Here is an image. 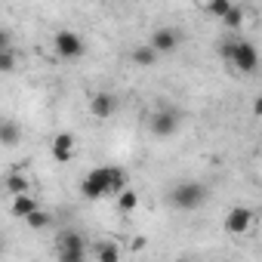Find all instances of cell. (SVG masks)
Listing matches in <instances>:
<instances>
[{
  "label": "cell",
  "mask_w": 262,
  "mask_h": 262,
  "mask_svg": "<svg viewBox=\"0 0 262 262\" xmlns=\"http://www.w3.org/2000/svg\"><path fill=\"white\" fill-rule=\"evenodd\" d=\"M253 210L250 207H231L228 213H225V219H222V228L228 231V234H247L250 231V225H253Z\"/></svg>",
  "instance_id": "cell-7"
},
{
  "label": "cell",
  "mask_w": 262,
  "mask_h": 262,
  "mask_svg": "<svg viewBox=\"0 0 262 262\" xmlns=\"http://www.w3.org/2000/svg\"><path fill=\"white\" fill-rule=\"evenodd\" d=\"M170 204L176 207V210H198V207H204L207 204V185L204 182H194V179H188V182H179V185H173V191H170Z\"/></svg>",
  "instance_id": "cell-2"
},
{
  "label": "cell",
  "mask_w": 262,
  "mask_h": 262,
  "mask_svg": "<svg viewBox=\"0 0 262 262\" xmlns=\"http://www.w3.org/2000/svg\"><path fill=\"white\" fill-rule=\"evenodd\" d=\"M13 216H19V219H28L31 213H37L40 207H37V201L31 198V194H22V198H13Z\"/></svg>",
  "instance_id": "cell-11"
},
{
  "label": "cell",
  "mask_w": 262,
  "mask_h": 262,
  "mask_svg": "<svg viewBox=\"0 0 262 262\" xmlns=\"http://www.w3.org/2000/svg\"><path fill=\"white\" fill-rule=\"evenodd\" d=\"M0 142H4L7 148H13V145L19 142V126H16L13 120H4V123H0Z\"/></svg>",
  "instance_id": "cell-15"
},
{
  "label": "cell",
  "mask_w": 262,
  "mask_h": 262,
  "mask_svg": "<svg viewBox=\"0 0 262 262\" xmlns=\"http://www.w3.org/2000/svg\"><path fill=\"white\" fill-rule=\"evenodd\" d=\"M96 259L99 262H120V247L114 241H102V244H96Z\"/></svg>",
  "instance_id": "cell-13"
},
{
  "label": "cell",
  "mask_w": 262,
  "mask_h": 262,
  "mask_svg": "<svg viewBox=\"0 0 262 262\" xmlns=\"http://www.w3.org/2000/svg\"><path fill=\"white\" fill-rule=\"evenodd\" d=\"M176 262H194V259H176Z\"/></svg>",
  "instance_id": "cell-25"
},
{
  "label": "cell",
  "mask_w": 262,
  "mask_h": 262,
  "mask_svg": "<svg viewBox=\"0 0 262 262\" xmlns=\"http://www.w3.org/2000/svg\"><path fill=\"white\" fill-rule=\"evenodd\" d=\"M56 256H59V262H86V250H62Z\"/></svg>",
  "instance_id": "cell-20"
},
{
  "label": "cell",
  "mask_w": 262,
  "mask_h": 262,
  "mask_svg": "<svg viewBox=\"0 0 262 262\" xmlns=\"http://www.w3.org/2000/svg\"><path fill=\"white\" fill-rule=\"evenodd\" d=\"M13 65H16V62H13V50L0 53V71H7V74H10V71H13Z\"/></svg>",
  "instance_id": "cell-21"
},
{
  "label": "cell",
  "mask_w": 262,
  "mask_h": 262,
  "mask_svg": "<svg viewBox=\"0 0 262 262\" xmlns=\"http://www.w3.org/2000/svg\"><path fill=\"white\" fill-rule=\"evenodd\" d=\"M136 204H139V194H136L133 188H126V191H120V194H117V207H120L123 213L136 210Z\"/></svg>",
  "instance_id": "cell-18"
},
{
  "label": "cell",
  "mask_w": 262,
  "mask_h": 262,
  "mask_svg": "<svg viewBox=\"0 0 262 262\" xmlns=\"http://www.w3.org/2000/svg\"><path fill=\"white\" fill-rule=\"evenodd\" d=\"M253 114L262 117V96H256V102H253Z\"/></svg>",
  "instance_id": "cell-23"
},
{
  "label": "cell",
  "mask_w": 262,
  "mask_h": 262,
  "mask_svg": "<svg viewBox=\"0 0 262 262\" xmlns=\"http://www.w3.org/2000/svg\"><path fill=\"white\" fill-rule=\"evenodd\" d=\"M129 59H133L136 65H142V68H151V65L158 62V53H155L151 43H142V47H136L133 53H129Z\"/></svg>",
  "instance_id": "cell-12"
},
{
  "label": "cell",
  "mask_w": 262,
  "mask_h": 262,
  "mask_svg": "<svg viewBox=\"0 0 262 262\" xmlns=\"http://www.w3.org/2000/svg\"><path fill=\"white\" fill-rule=\"evenodd\" d=\"M114 108H117V99L111 96V93H93V99H90V111H93V117H99V120H105V117H111L114 114Z\"/></svg>",
  "instance_id": "cell-9"
},
{
  "label": "cell",
  "mask_w": 262,
  "mask_h": 262,
  "mask_svg": "<svg viewBox=\"0 0 262 262\" xmlns=\"http://www.w3.org/2000/svg\"><path fill=\"white\" fill-rule=\"evenodd\" d=\"M50 222H53V216H50L47 210H37V213H31V216L25 219V225H28V228H34V231H43Z\"/></svg>",
  "instance_id": "cell-17"
},
{
  "label": "cell",
  "mask_w": 262,
  "mask_h": 262,
  "mask_svg": "<svg viewBox=\"0 0 262 262\" xmlns=\"http://www.w3.org/2000/svg\"><path fill=\"white\" fill-rule=\"evenodd\" d=\"M80 194L86 201H99L105 194H114V167H96L83 176L80 182Z\"/></svg>",
  "instance_id": "cell-1"
},
{
  "label": "cell",
  "mask_w": 262,
  "mask_h": 262,
  "mask_svg": "<svg viewBox=\"0 0 262 262\" xmlns=\"http://www.w3.org/2000/svg\"><path fill=\"white\" fill-rule=\"evenodd\" d=\"M74 148H77V142H74L71 133H56L53 142H50V155H53V161H59V164H68V161L74 158Z\"/></svg>",
  "instance_id": "cell-8"
},
{
  "label": "cell",
  "mask_w": 262,
  "mask_h": 262,
  "mask_svg": "<svg viewBox=\"0 0 262 262\" xmlns=\"http://www.w3.org/2000/svg\"><path fill=\"white\" fill-rule=\"evenodd\" d=\"M53 50H56L59 59H80L83 56V37L71 28H62L53 37Z\"/></svg>",
  "instance_id": "cell-4"
},
{
  "label": "cell",
  "mask_w": 262,
  "mask_h": 262,
  "mask_svg": "<svg viewBox=\"0 0 262 262\" xmlns=\"http://www.w3.org/2000/svg\"><path fill=\"white\" fill-rule=\"evenodd\" d=\"M133 250H145V237H142V234L133 237Z\"/></svg>",
  "instance_id": "cell-24"
},
{
  "label": "cell",
  "mask_w": 262,
  "mask_h": 262,
  "mask_svg": "<svg viewBox=\"0 0 262 262\" xmlns=\"http://www.w3.org/2000/svg\"><path fill=\"white\" fill-rule=\"evenodd\" d=\"M179 43H182V31H179V28H173V25H164V28H158V31L151 34V47H155V53H158V56L176 53V50H179Z\"/></svg>",
  "instance_id": "cell-6"
},
{
  "label": "cell",
  "mask_w": 262,
  "mask_h": 262,
  "mask_svg": "<svg viewBox=\"0 0 262 262\" xmlns=\"http://www.w3.org/2000/svg\"><path fill=\"white\" fill-rule=\"evenodd\" d=\"M231 65H234L241 74L256 71V65H259V50H256L250 40H234V56H231Z\"/></svg>",
  "instance_id": "cell-5"
},
{
  "label": "cell",
  "mask_w": 262,
  "mask_h": 262,
  "mask_svg": "<svg viewBox=\"0 0 262 262\" xmlns=\"http://www.w3.org/2000/svg\"><path fill=\"white\" fill-rule=\"evenodd\" d=\"M179 123H182V114L176 108H170V105H164L155 114H148V129H151L158 139H170L176 129H179Z\"/></svg>",
  "instance_id": "cell-3"
},
{
  "label": "cell",
  "mask_w": 262,
  "mask_h": 262,
  "mask_svg": "<svg viewBox=\"0 0 262 262\" xmlns=\"http://www.w3.org/2000/svg\"><path fill=\"white\" fill-rule=\"evenodd\" d=\"M219 56L231 62V56H234V40H228V43H222V47H219Z\"/></svg>",
  "instance_id": "cell-22"
},
{
  "label": "cell",
  "mask_w": 262,
  "mask_h": 262,
  "mask_svg": "<svg viewBox=\"0 0 262 262\" xmlns=\"http://www.w3.org/2000/svg\"><path fill=\"white\" fill-rule=\"evenodd\" d=\"M231 7H234L231 0H210V4H207L204 10H207L210 16H216V19H225V16L231 13Z\"/></svg>",
  "instance_id": "cell-16"
},
{
  "label": "cell",
  "mask_w": 262,
  "mask_h": 262,
  "mask_svg": "<svg viewBox=\"0 0 262 262\" xmlns=\"http://www.w3.org/2000/svg\"><path fill=\"white\" fill-rule=\"evenodd\" d=\"M62 250H86L83 234H80V231H74V228L59 231V234H56V253H62Z\"/></svg>",
  "instance_id": "cell-10"
},
{
  "label": "cell",
  "mask_w": 262,
  "mask_h": 262,
  "mask_svg": "<svg viewBox=\"0 0 262 262\" xmlns=\"http://www.w3.org/2000/svg\"><path fill=\"white\" fill-rule=\"evenodd\" d=\"M222 25H228V28H241V25H244V10L234 4V7H231V13L222 19Z\"/></svg>",
  "instance_id": "cell-19"
},
{
  "label": "cell",
  "mask_w": 262,
  "mask_h": 262,
  "mask_svg": "<svg viewBox=\"0 0 262 262\" xmlns=\"http://www.w3.org/2000/svg\"><path fill=\"white\" fill-rule=\"evenodd\" d=\"M7 191H10L13 198L28 194V176H25V173H10V176H7Z\"/></svg>",
  "instance_id": "cell-14"
}]
</instances>
